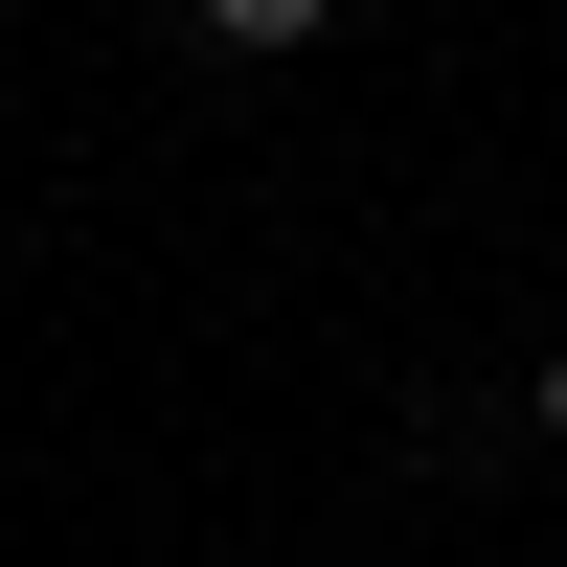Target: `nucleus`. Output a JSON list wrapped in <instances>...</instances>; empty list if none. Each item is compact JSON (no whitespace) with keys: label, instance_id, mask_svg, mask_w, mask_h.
I'll return each instance as SVG.
<instances>
[{"label":"nucleus","instance_id":"1","mask_svg":"<svg viewBox=\"0 0 567 567\" xmlns=\"http://www.w3.org/2000/svg\"><path fill=\"white\" fill-rule=\"evenodd\" d=\"M205 45H318V0H205Z\"/></svg>","mask_w":567,"mask_h":567},{"label":"nucleus","instance_id":"2","mask_svg":"<svg viewBox=\"0 0 567 567\" xmlns=\"http://www.w3.org/2000/svg\"><path fill=\"white\" fill-rule=\"evenodd\" d=\"M523 409H545V432H567V341H545V386H523Z\"/></svg>","mask_w":567,"mask_h":567}]
</instances>
